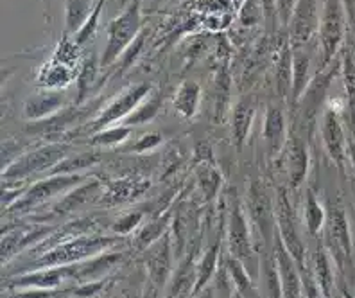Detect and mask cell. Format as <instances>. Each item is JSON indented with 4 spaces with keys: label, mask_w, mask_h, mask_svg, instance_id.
<instances>
[{
    "label": "cell",
    "mask_w": 355,
    "mask_h": 298,
    "mask_svg": "<svg viewBox=\"0 0 355 298\" xmlns=\"http://www.w3.org/2000/svg\"><path fill=\"white\" fill-rule=\"evenodd\" d=\"M196 178H198V187H200L203 198L207 199V201H212L223 185L219 171H217L212 164L205 162V164L200 165L198 171H196Z\"/></svg>",
    "instance_id": "obj_37"
},
{
    "label": "cell",
    "mask_w": 355,
    "mask_h": 298,
    "mask_svg": "<svg viewBox=\"0 0 355 298\" xmlns=\"http://www.w3.org/2000/svg\"><path fill=\"white\" fill-rule=\"evenodd\" d=\"M219 255H221V250H219V242H216L212 248L205 250V254L201 255V259L196 263V272H198V281H196L194 288V297L200 295L201 291L207 290V285L210 284V281L214 279L217 272V264H219Z\"/></svg>",
    "instance_id": "obj_32"
},
{
    "label": "cell",
    "mask_w": 355,
    "mask_h": 298,
    "mask_svg": "<svg viewBox=\"0 0 355 298\" xmlns=\"http://www.w3.org/2000/svg\"><path fill=\"white\" fill-rule=\"evenodd\" d=\"M246 210L260 241L273 248L275 238H277L275 196L269 194V189L264 180L257 178L248 187Z\"/></svg>",
    "instance_id": "obj_6"
},
{
    "label": "cell",
    "mask_w": 355,
    "mask_h": 298,
    "mask_svg": "<svg viewBox=\"0 0 355 298\" xmlns=\"http://www.w3.org/2000/svg\"><path fill=\"white\" fill-rule=\"evenodd\" d=\"M151 187L149 180L144 178H121V180H113L103 190V196L99 198L101 205H122L130 204L139 196H142L146 190Z\"/></svg>",
    "instance_id": "obj_20"
},
{
    "label": "cell",
    "mask_w": 355,
    "mask_h": 298,
    "mask_svg": "<svg viewBox=\"0 0 355 298\" xmlns=\"http://www.w3.org/2000/svg\"><path fill=\"white\" fill-rule=\"evenodd\" d=\"M275 83L282 99H291L293 95V45L289 38L282 44L278 51L277 67H275Z\"/></svg>",
    "instance_id": "obj_26"
},
{
    "label": "cell",
    "mask_w": 355,
    "mask_h": 298,
    "mask_svg": "<svg viewBox=\"0 0 355 298\" xmlns=\"http://www.w3.org/2000/svg\"><path fill=\"white\" fill-rule=\"evenodd\" d=\"M332 298H348V295L343 291V293H334Z\"/></svg>",
    "instance_id": "obj_50"
},
{
    "label": "cell",
    "mask_w": 355,
    "mask_h": 298,
    "mask_svg": "<svg viewBox=\"0 0 355 298\" xmlns=\"http://www.w3.org/2000/svg\"><path fill=\"white\" fill-rule=\"evenodd\" d=\"M173 238L169 233L162 235L158 241H155L151 247L146 250L144 255V263H146V268H148V275L151 279L153 284L156 288H162V285L167 284V281L171 279V266H173Z\"/></svg>",
    "instance_id": "obj_14"
},
{
    "label": "cell",
    "mask_w": 355,
    "mask_h": 298,
    "mask_svg": "<svg viewBox=\"0 0 355 298\" xmlns=\"http://www.w3.org/2000/svg\"><path fill=\"white\" fill-rule=\"evenodd\" d=\"M343 110H338L332 103L327 104L321 115V140L327 155L336 165L343 167L348 156V137L341 121Z\"/></svg>",
    "instance_id": "obj_11"
},
{
    "label": "cell",
    "mask_w": 355,
    "mask_h": 298,
    "mask_svg": "<svg viewBox=\"0 0 355 298\" xmlns=\"http://www.w3.org/2000/svg\"><path fill=\"white\" fill-rule=\"evenodd\" d=\"M275 259L278 264V272L282 279V293L284 298H304V285H302V268L298 266L293 255L284 247L280 235L277 232L273 247Z\"/></svg>",
    "instance_id": "obj_16"
},
{
    "label": "cell",
    "mask_w": 355,
    "mask_h": 298,
    "mask_svg": "<svg viewBox=\"0 0 355 298\" xmlns=\"http://www.w3.org/2000/svg\"><path fill=\"white\" fill-rule=\"evenodd\" d=\"M280 158L291 189L302 187V183L305 182V178L309 174L311 158H309L307 142L298 131H291L286 140V146L280 153Z\"/></svg>",
    "instance_id": "obj_12"
},
{
    "label": "cell",
    "mask_w": 355,
    "mask_h": 298,
    "mask_svg": "<svg viewBox=\"0 0 355 298\" xmlns=\"http://www.w3.org/2000/svg\"><path fill=\"white\" fill-rule=\"evenodd\" d=\"M296 2L298 0H278V20L284 27H289Z\"/></svg>",
    "instance_id": "obj_47"
},
{
    "label": "cell",
    "mask_w": 355,
    "mask_h": 298,
    "mask_svg": "<svg viewBox=\"0 0 355 298\" xmlns=\"http://www.w3.org/2000/svg\"><path fill=\"white\" fill-rule=\"evenodd\" d=\"M99 160L101 155L96 151L72 153L67 158H63L56 167H52L47 176H51V174H81L85 169H90L92 165L99 164Z\"/></svg>",
    "instance_id": "obj_33"
},
{
    "label": "cell",
    "mask_w": 355,
    "mask_h": 298,
    "mask_svg": "<svg viewBox=\"0 0 355 298\" xmlns=\"http://www.w3.org/2000/svg\"><path fill=\"white\" fill-rule=\"evenodd\" d=\"M124 260V254L121 251H103V254L74 264V281L79 284L94 281H103L115 266Z\"/></svg>",
    "instance_id": "obj_19"
},
{
    "label": "cell",
    "mask_w": 355,
    "mask_h": 298,
    "mask_svg": "<svg viewBox=\"0 0 355 298\" xmlns=\"http://www.w3.org/2000/svg\"><path fill=\"white\" fill-rule=\"evenodd\" d=\"M119 241H121V235H92V233L76 235L67 241H60L56 247H52L51 250L40 255L35 263V270L83 263V260L92 259L103 251H108Z\"/></svg>",
    "instance_id": "obj_1"
},
{
    "label": "cell",
    "mask_w": 355,
    "mask_h": 298,
    "mask_svg": "<svg viewBox=\"0 0 355 298\" xmlns=\"http://www.w3.org/2000/svg\"><path fill=\"white\" fill-rule=\"evenodd\" d=\"M103 182L101 180H96V178H88L87 182H83L81 185L74 187V189L67 192L63 198L60 199L54 207V214L58 216H65V214H70V212L78 210V208L85 207L87 204L94 201L97 196H103Z\"/></svg>",
    "instance_id": "obj_22"
},
{
    "label": "cell",
    "mask_w": 355,
    "mask_h": 298,
    "mask_svg": "<svg viewBox=\"0 0 355 298\" xmlns=\"http://www.w3.org/2000/svg\"><path fill=\"white\" fill-rule=\"evenodd\" d=\"M275 217H277V232L280 235L284 247L287 248L293 259L298 263L302 270L305 268V247L300 238L298 226H296L295 208L291 204L286 187H278L275 192Z\"/></svg>",
    "instance_id": "obj_10"
},
{
    "label": "cell",
    "mask_w": 355,
    "mask_h": 298,
    "mask_svg": "<svg viewBox=\"0 0 355 298\" xmlns=\"http://www.w3.org/2000/svg\"><path fill=\"white\" fill-rule=\"evenodd\" d=\"M347 31V11L343 0H323L318 26V51L320 70H325L336 60Z\"/></svg>",
    "instance_id": "obj_3"
},
{
    "label": "cell",
    "mask_w": 355,
    "mask_h": 298,
    "mask_svg": "<svg viewBox=\"0 0 355 298\" xmlns=\"http://www.w3.org/2000/svg\"><path fill=\"white\" fill-rule=\"evenodd\" d=\"M225 270L230 282L234 284L235 291H239L244 298H260V291L253 284L252 275H250L243 260L235 259L234 255L228 254L225 260Z\"/></svg>",
    "instance_id": "obj_27"
},
{
    "label": "cell",
    "mask_w": 355,
    "mask_h": 298,
    "mask_svg": "<svg viewBox=\"0 0 355 298\" xmlns=\"http://www.w3.org/2000/svg\"><path fill=\"white\" fill-rule=\"evenodd\" d=\"M196 281H198V272H196V263L192 255H187L185 259L180 260L178 268L169 279V290L165 298H187L189 295H194Z\"/></svg>",
    "instance_id": "obj_25"
},
{
    "label": "cell",
    "mask_w": 355,
    "mask_h": 298,
    "mask_svg": "<svg viewBox=\"0 0 355 298\" xmlns=\"http://www.w3.org/2000/svg\"><path fill=\"white\" fill-rule=\"evenodd\" d=\"M162 108V95L158 92H151V94L142 101V103L130 113V115L121 122L122 126H140V124H146V122H151L158 112Z\"/></svg>",
    "instance_id": "obj_34"
},
{
    "label": "cell",
    "mask_w": 355,
    "mask_h": 298,
    "mask_svg": "<svg viewBox=\"0 0 355 298\" xmlns=\"http://www.w3.org/2000/svg\"><path fill=\"white\" fill-rule=\"evenodd\" d=\"M307 45L293 47V95H291L293 103H298L304 97L312 81V54Z\"/></svg>",
    "instance_id": "obj_24"
},
{
    "label": "cell",
    "mask_w": 355,
    "mask_h": 298,
    "mask_svg": "<svg viewBox=\"0 0 355 298\" xmlns=\"http://www.w3.org/2000/svg\"><path fill=\"white\" fill-rule=\"evenodd\" d=\"M67 97L63 92H42L29 97L24 108V115L29 122L45 121L49 117L56 115L65 110Z\"/></svg>",
    "instance_id": "obj_23"
},
{
    "label": "cell",
    "mask_w": 355,
    "mask_h": 298,
    "mask_svg": "<svg viewBox=\"0 0 355 298\" xmlns=\"http://www.w3.org/2000/svg\"><path fill=\"white\" fill-rule=\"evenodd\" d=\"M106 285V281H94V282H85V284H79L78 288L72 290V295L78 298H88V297H94V295L101 293L103 288Z\"/></svg>",
    "instance_id": "obj_46"
},
{
    "label": "cell",
    "mask_w": 355,
    "mask_h": 298,
    "mask_svg": "<svg viewBox=\"0 0 355 298\" xmlns=\"http://www.w3.org/2000/svg\"><path fill=\"white\" fill-rule=\"evenodd\" d=\"M226 241H228V254L235 259L250 264L253 260V241L252 229H250V217L244 210L243 204L235 194L228 198V216H226Z\"/></svg>",
    "instance_id": "obj_8"
},
{
    "label": "cell",
    "mask_w": 355,
    "mask_h": 298,
    "mask_svg": "<svg viewBox=\"0 0 355 298\" xmlns=\"http://www.w3.org/2000/svg\"><path fill=\"white\" fill-rule=\"evenodd\" d=\"M90 176L85 174H51L45 176L44 180L31 183L26 189L24 196L18 199L17 204L11 205L9 210L13 212H26L29 208H35L36 205H42L52 198H58L60 194H67L74 187L81 185L83 182H87Z\"/></svg>",
    "instance_id": "obj_9"
},
{
    "label": "cell",
    "mask_w": 355,
    "mask_h": 298,
    "mask_svg": "<svg viewBox=\"0 0 355 298\" xmlns=\"http://www.w3.org/2000/svg\"><path fill=\"white\" fill-rule=\"evenodd\" d=\"M262 9H264V22L268 24V29L273 33L278 20V0H260Z\"/></svg>",
    "instance_id": "obj_45"
},
{
    "label": "cell",
    "mask_w": 355,
    "mask_h": 298,
    "mask_svg": "<svg viewBox=\"0 0 355 298\" xmlns=\"http://www.w3.org/2000/svg\"><path fill=\"white\" fill-rule=\"evenodd\" d=\"M52 233V226L36 225V226H17L2 233V263H8V259H13L15 255L20 254L26 248L33 247L40 239L47 238Z\"/></svg>",
    "instance_id": "obj_17"
},
{
    "label": "cell",
    "mask_w": 355,
    "mask_h": 298,
    "mask_svg": "<svg viewBox=\"0 0 355 298\" xmlns=\"http://www.w3.org/2000/svg\"><path fill=\"white\" fill-rule=\"evenodd\" d=\"M264 20V9L260 0H243L239 6V22L244 27H255Z\"/></svg>",
    "instance_id": "obj_39"
},
{
    "label": "cell",
    "mask_w": 355,
    "mask_h": 298,
    "mask_svg": "<svg viewBox=\"0 0 355 298\" xmlns=\"http://www.w3.org/2000/svg\"><path fill=\"white\" fill-rule=\"evenodd\" d=\"M140 6L142 0H131L126 9H122L121 15H117L108 24V42L101 54V67L106 69L113 65L140 35V27H142Z\"/></svg>",
    "instance_id": "obj_2"
},
{
    "label": "cell",
    "mask_w": 355,
    "mask_h": 298,
    "mask_svg": "<svg viewBox=\"0 0 355 298\" xmlns=\"http://www.w3.org/2000/svg\"><path fill=\"white\" fill-rule=\"evenodd\" d=\"M133 130L135 128H131V126H112V128H106V130L90 135L88 144L94 147H119L133 135Z\"/></svg>",
    "instance_id": "obj_36"
},
{
    "label": "cell",
    "mask_w": 355,
    "mask_h": 298,
    "mask_svg": "<svg viewBox=\"0 0 355 298\" xmlns=\"http://www.w3.org/2000/svg\"><path fill=\"white\" fill-rule=\"evenodd\" d=\"M153 92L149 83H137L131 85L126 90H122L121 94L115 95L108 104H104V108L97 113L96 119H92L87 124L85 131L90 135L97 133L101 130L112 128V126L121 124L131 112H133L140 103Z\"/></svg>",
    "instance_id": "obj_7"
},
{
    "label": "cell",
    "mask_w": 355,
    "mask_h": 298,
    "mask_svg": "<svg viewBox=\"0 0 355 298\" xmlns=\"http://www.w3.org/2000/svg\"><path fill=\"white\" fill-rule=\"evenodd\" d=\"M56 290H38V288H27L13 293L9 298H56Z\"/></svg>",
    "instance_id": "obj_48"
},
{
    "label": "cell",
    "mask_w": 355,
    "mask_h": 298,
    "mask_svg": "<svg viewBox=\"0 0 355 298\" xmlns=\"http://www.w3.org/2000/svg\"><path fill=\"white\" fill-rule=\"evenodd\" d=\"M94 2L96 0H67L65 27L69 33L76 35L87 24L94 13Z\"/></svg>",
    "instance_id": "obj_35"
},
{
    "label": "cell",
    "mask_w": 355,
    "mask_h": 298,
    "mask_svg": "<svg viewBox=\"0 0 355 298\" xmlns=\"http://www.w3.org/2000/svg\"><path fill=\"white\" fill-rule=\"evenodd\" d=\"M196 298H214V295H212V291L205 290V291H201L200 295H196Z\"/></svg>",
    "instance_id": "obj_49"
},
{
    "label": "cell",
    "mask_w": 355,
    "mask_h": 298,
    "mask_svg": "<svg viewBox=\"0 0 355 298\" xmlns=\"http://www.w3.org/2000/svg\"><path fill=\"white\" fill-rule=\"evenodd\" d=\"M232 298H244L243 297V295H241V293H239V291H232Z\"/></svg>",
    "instance_id": "obj_51"
},
{
    "label": "cell",
    "mask_w": 355,
    "mask_h": 298,
    "mask_svg": "<svg viewBox=\"0 0 355 298\" xmlns=\"http://www.w3.org/2000/svg\"><path fill=\"white\" fill-rule=\"evenodd\" d=\"M164 142V137L160 133H146L137 140L135 144H131L128 147L126 151L130 153H146V151H151V149H156V147L160 146Z\"/></svg>",
    "instance_id": "obj_43"
},
{
    "label": "cell",
    "mask_w": 355,
    "mask_h": 298,
    "mask_svg": "<svg viewBox=\"0 0 355 298\" xmlns=\"http://www.w3.org/2000/svg\"><path fill=\"white\" fill-rule=\"evenodd\" d=\"M72 147L65 142H54L47 144V146L36 147L31 151L22 153L17 160L11 162L8 167L2 169V180L9 183L20 182L26 178L35 176L38 173L47 174L52 167H56L63 158H67Z\"/></svg>",
    "instance_id": "obj_4"
},
{
    "label": "cell",
    "mask_w": 355,
    "mask_h": 298,
    "mask_svg": "<svg viewBox=\"0 0 355 298\" xmlns=\"http://www.w3.org/2000/svg\"><path fill=\"white\" fill-rule=\"evenodd\" d=\"M327 221V208L321 205L316 192L312 189L305 190L304 196V223L305 229L311 235H320L325 229Z\"/></svg>",
    "instance_id": "obj_31"
},
{
    "label": "cell",
    "mask_w": 355,
    "mask_h": 298,
    "mask_svg": "<svg viewBox=\"0 0 355 298\" xmlns=\"http://www.w3.org/2000/svg\"><path fill=\"white\" fill-rule=\"evenodd\" d=\"M257 113V104L252 95H244L235 103L230 119V130H232V142L239 151L248 142L250 131H252L253 119Z\"/></svg>",
    "instance_id": "obj_21"
},
{
    "label": "cell",
    "mask_w": 355,
    "mask_h": 298,
    "mask_svg": "<svg viewBox=\"0 0 355 298\" xmlns=\"http://www.w3.org/2000/svg\"><path fill=\"white\" fill-rule=\"evenodd\" d=\"M115 2H117L119 6H124V4H130L131 0H115Z\"/></svg>",
    "instance_id": "obj_52"
},
{
    "label": "cell",
    "mask_w": 355,
    "mask_h": 298,
    "mask_svg": "<svg viewBox=\"0 0 355 298\" xmlns=\"http://www.w3.org/2000/svg\"><path fill=\"white\" fill-rule=\"evenodd\" d=\"M323 232H325L327 251L330 254L339 272L345 273L348 268H352L354 245H352V232L347 210L339 201H329V205H327V221Z\"/></svg>",
    "instance_id": "obj_5"
},
{
    "label": "cell",
    "mask_w": 355,
    "mask_h": 298,
    "mask_svg": "<svg viewBox=\"0 0 355 298\" xmlns=\"http://www.w3.org/2000/svg\"><path fill=\"white\" fill-rule=\"evenodd\" d=\"M201 101V87L196 81H185L180 85V88L174 94L173 106L178 115L183 119H192L200 110Z\"/></svg>",
    "instance_id": "obj_29"
},
{
    "label": "cell",
    "mask_w": 355,
    "mask_h": 298,
    "mask_svg": "<svg viewBox=\"0 0 355 298\" xmlns=\"http://www.w3.org/2000/svg\"><path fill=\"white\" fill-rule=\"evenodd\" d=\"M302 285H304V298H327L323 291L320 290L314 275L309 272L307 266L302 270Z\"/></svg>",
    "instance_id": "obj_44"
},
{
    "label": "cell",
    "mask_w": 355,
    "mask_h": 298,
    "mask_svg": "<svg viewBox=\"0 0 355 298\" xmlns=\"http://www.w3.org/2000/svg\"><path fill=\"white\" fill-rule=\"evenodd\" d=\"M169 217H171L169 214H167V212H164L162 216L155 217L153 221H149L148 225H144L142 230L137 233V247L144 248V250H148L153 242L158 241L162 235H165V233H167V226H169V223H171Z\"/></svg>",
    "instance_id": "obj_38"
},
{
    "label": "cell",
    "mask_w": 355,
    "mask_h": 298,
    "mask_svg": "<svg viewBox=\"0 0 355 298\" xmlns=\"http://www.w3.org/2000/svg\"><path fill=\"white\" fill-rule=\"evenodd\" d=\"M259 279L262 285V295L266 298H284L282 293V279L278 272V264L275 254L264 255L259 260Z\"/></svg>",
    "instance_id": "obj_30"
},
{
    "label": "cell",
    "mask_w": 355,
    "mask_h": 298,
    "mask_svg": "<svg viewBox=\"0 0 355 298\" xmlns=\"http://www.w3.org/2000/svg\"><path fill=\"white\" fill-rule=\"evenodd\" d=\"M348 298H350V297H348Z\"/></svg>",
    "instance_id": "obj_53"
},
{
    "label": "cell",
    "mask_w": 355,
    "mask_h": 298,
    "mask_svg": "<svg viewBox=\"0 0 355 298\" xmlns=\"http://www.w3.org/2000/svg\"><path fill=\"white\" fill-rule=\"evenodd\" d=\"M96 74H97V65L94 58H88L85 61V65H83V72L79 76V99L78 101H85V95L87 92L94 87V83H96Z\"/></svg>",
    "instance_id": "obj_42"
},
{
    "label": "cell",
    "mask_w": 355,
    "mask_h": 298,
    "mask_svg": "<svg viewBox=\"0 0 355 298\" xmlns=\"http://www.w3.org/2000/svg\"><path fill=\"white\" fill-rule=\"evenodd\" d=\"M65 281H74V264L31 270V272L22 273V275L13 276V281L9 282V285L15 288V290H27V288L58 290Z\"/></svg>",
    "instance_id": "obj_15"
},
{
    "label": "cell",
    "mask_w": 355,
    "mask_h": 298,
    "mask_svg": "<svg viewBox=\"0 0 355 298\" xmlns=\"http://www.w3.org/2000/svg\"><path fill=\"white\" fill-rule=\"evenodd\" d=\"M320 6L318 0H298L289 24V42L293 47L307 45L316 36L320 26Z\"/></svg>",
    "instance_id": "obj_13"
},
{
    "label": "cell",
    "mask_w": 355,
    "mask_h": 298,
    "mask_svg": "<svg viewBox=\"0 0 355 298\" xmlns=\"http://www.w3.org/2000/svg\"><path fill=\"white\" fill-rule=\"evenodd\" d=\"M312 275L316 279L320 290L323 291L327 298H332L336 293V276H334V260L325 247H318V250L312 255Z\"/></svg>",
    "instance_id": "obj_28"
},
{
    "label": "cell",
    "mask_w": 355,
    "mask_h": 298,
    "mask_svg": "<svg viewBox=\"0 0 355 298\" xmlns=\"http://www.w3.org/2000/svg\"><path fill=\"white\" fill-rule=\"evenodd\" d=\"M144 220V212L142 210H133L128 212L126 216L119 217L115 223L112 225V232L115 235H128V233L135 232V230L139 229V225L142 223Z\"/></svg>",
    "instance_id": "obj_41"
},
{
    "label": "cell",
    "mask_w": 355,
    "mask_h": 298,
    "mask_svg": "<svg viewBox=\"0 0 355 298\" xmlns=\"http://www.w3.org/2000/svg\"><path fill=\"white\" fill-rule=\"evenodd\" d=\"M104 4H106V0H97L96 9H94V13H92V17L88 18L87 24H85V26H83L81 29H79L78 33H76V44H78V45L87 44L88 40H90L92 36L96 35L97 24H99V18H101V13H103Z\"/></svg>",
    "instance_id": "obj_40"
},
{
    "label": "cell",
    "mask_w": 355,
    "mask_h": 298,
    "mask_svg": "<svg viewBox=\"0 0 355 298\" xmlns=\"http://www.w3.org/2000/svg\"><path fill=\"white\" fill-rule=\"evenodd\" d=\"M287 137H289V131H287L286 112L280 106H277V104H271L268 112H266L264 130H262L266 149H268L271 158L280 156L282 149L286 146Z\"/></svg>",
    "instance_id": "obj_18"
}]
</instances>
